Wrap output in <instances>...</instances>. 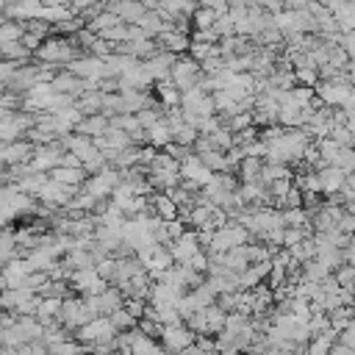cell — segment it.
I'll return each mask as SVG.
<instances>
[{
	"label": "cell",
	"mask_w": 355,
	"mask_h": 355,
	"mask_svg": "<svg viewBox=\"0 0 355 355\" xmlns=\"http://www.w3.org/2000/svg\"><path fill=\"white\" fill-rule=\"evenodd\" d=\"M169 78L175 80V86H178L180 92H189V89H194V86H200V80L205 78V72H202V64H200L194 55L180 53L178 61H175V67H172V75H169Z\"/></svg>",
	"instance_id": "1"
},
{
	"label": "cell",
	"mask_w": 355,
	"mask_h": 355,
	"mask_svg": "<svg viewBox=\"0 0 355 355\" xmlns=\"http://www.w3.org/2000/svg\"><path fill=\"white\" fill-rule=\"evenodd\" d=\"M119 336V330H116V324L111 322V316H97V319H92L89 324H83V327H78L75 330V338L89 349L92 344H105V341H114Z\"/></svg>",
	"instance_id": "2"
},
{
	"label": "cell",
	"mask_w": 355,
	"mask_h": 355,
	"mask_svg": "<svg viewBox=\"0 0 355 355\" xmlns=\"http://www.w3.org/2000/svg\"><path fill=\"white\" fill-rule=\"evenodd\" d=\"M194 341H197V333L186 322H180V324H164L161 344L166 347V352H180V349H186Z\"/></svg>",
	"instance_id": "3"
},
{
	"label": "cell",
	"mask_w": 355,
	"mask_h": 355,
	"mask_svg": "<svg viewBox=\"0 0 355 355\" xmlns=\"http://www.w3.org/2000/svg\"><path fill=\"white\" fill-rule=\"evenodd\" d=\"M36 155V144L31 139H17V141H8L3 144L0 150V158H3V166H19V164H31Z\"/></svg>",
	"instance_id": "4"
},
{
	"label": "cell",
	"mask_w": 355,
	"mask_h": 355,
	"mask_svg": "<svg viewBox=\"0 0 355 355\" xmlns=\"http://www.w3.org/2000/svg\"><path fill=\"white\" fill-rule=\"evenodd\" d=\"M67 69L75 72V75L83 78V80H103V78H105V58H97V55H89V53H86V55L69 61Z\"/></svg>",
	"instance_id": "5"
},
{
	"label": "cell",
	"mask_w": 355,
	"mask_h": 355,
	"mask_svg": "<svg viewBox=\"0 0 355 355\" xmlns=\"http://www.w3.org/2000/svg\"><path fill=\"white\" fill-rule=\"evenodd\" d=\"M72 288L78 291V294H103L111 283H105L103 277H100V272H97V266H92V269H75V275H72Z\"/></svg>",
	"instance_id": "6"
},
{
	"label": "cell",
	"mask_w": 355,
	"mask_h": 355,
	"mask_svg": "<svg viewBox=\"0 0 355 355\" xmlns=\"http://www.w3.org/2000/svg\"><path fill=\"white\" fill-rule=\"evenodd\" d=\"M180 178H183V180H194L200 189H205V186L214 180V172L202 164V158H200L197 153H191L189 158L180 161Z\"/></svg>",
	"instance_id": "7"
},
{
	"label": "cell",
	"mask_w": 355,
	"mask_h": 355,
	"mask_svg": "<svg viewBox=\"0 0 355 355\" xmlns=\"http://www.w3.org/2000/svg\"><path fill=\"white\" fill-rule=\"evenodd\" d=\"M316 94L322 97L324 105H344L352 94V86L349 83H338V80H319L316 83Z\"/></svg>",
	"instance_id": "8"
},
{
	"label": "cell",
	"mask_w": 355,
	"mask_h": 355,
	"mask_svg": "<svg viewBox=\"0 0 355 355\" xmlns=\"http://www.w3.org/2000/svg\"><path fill=\"white\" fill-rule=\"evenodd\" d=\"M200 239H197V230H186L183 236H178L172 244H169V250H172V258H175V263H189L197 252H200Z\"/></svg>",
	"instance_id": "9"
},
{
	"label": "cell",
	"mask_w": 355,
	"mask_h": 355,
	"mask_svg": "<svg viewBox=\"0 0 355 355\" xmlns=\"http://www.w3.org/2000/svg\"><path fill=\"white\" fill-rule=\"evenodd\" d=\"M103 6L108 11H114L122 22H139L150 8L141 0H103Z\"/></svg>",
	"instance_id": "10"
},
{
	"label": "cell",
	"mask_w": 355,
	"mask_h": 355,
	"mask_svg": "<svg viewBox=\"0 0 355 355\" xmlns=\"http://www.w3.org/2000/svg\"><path fill=\"white\" fill-rule=\"evenodd\" d=\"M319 183H322V194H338L341 189H344V183H347V172L341 169V166H336V164H330V166H322L319 169Z\"/></svg>",
	"instance_id": "11"
},
{
	"label": "cell",
	"mask_w": 355,
	"mask_h": 355,
	"mask_svg": "<svg viewBox=\"0 0 355 355\" xmlns=\"http://www.w3.org/2000/svg\"><path fill=\"white\" fill-rule=\"evenodd\" d=\"M158 39V44H161V50H169V53H189V44H191V39L183 33V31H178L175 25L172 28H166L164 33H158L155 36Z\"/></svg>",
	"instance_id": "12"
},
{
	"label": "cell",
	"mask_w": 355,
	"mask_h": 355,
	"mask_svg": "<svg viewBox=\"0 0 355 355\" xmlns=\"http://www.w3.org/2000/svg\"><path fill=\"white\" fill-rule=\"evenodd\" d=\"M150 208H153V214H158L161 219H178L180 216V205L166 194V191H155V194H150Z\"/></svg>",
	"instance_id": "13"
},
{
	"label": "cell",
	"mask_w": 355,
	"mask_h": 355,
	"mask_svg": "<svg viewBox=\"0 0 355 355\" xmlns=\"http://www.w3.org/2000/svg\"><path fill=\"white\" fill-rule=\"evenodd\" d=\"M125 302H128V297L122 294L119 286H108L103 294H97V305H100V313L103 316H111L114 311L125 308Z\"/></svg>",
	"instance_id": "14"
},
{
	"label": "cell",
	"mask_w": 355,
	"mask_h": 355,
	"mask_svg": "<svg viewBox=\"0 0 355 355\" xmlns=\"http://www.w3.org/2000/svg\"><path fill=\"white\" fill-rule=\"evenodd\" d=\"M50 178L58 183H67V186H83L89 180V172L83 166H55L50 172Z\"/></svg>",
	"instance_id": "15"
},
{
	"label": "cell",
	"mask_w": 355,
	"mask_h": 355,
	"mask_svg": "<svg viewBox=\"0 0 355 355\" xmlns=\"http://www.w3.org/2000/svg\"><path fill=\"white\" fill-rule=\"evenodd\" d=\"M108 128H111V119H108L105 114H89V116H83V122L78 125V133H86V136L97 139V136H105Z\"/></svg>",
	"instance_id": "16"
},
{
	"label": "cell",
	"mask_w": 355,
	"mask_h": 355,
	"mask_svg": "<svg viewBox=\"0 0 355 355\" xmlns=\"http://www.w3.org/2000/svg\"><path fill=\"white\" fill-rule=\"evenodd\" d=\"M263 158L258 155H244V161L239 164V180L241 183H252V180H261V172H263Z\"/></svg>",
	"instance_id": "17"
},
{
	"label": "cell",
	"mask_w": 355,
	"mask_h": 355,
	"mask_svg": "<svg viewBox=\"0 0 355 355\" xmlns=\"http://www.w3.org/2000/svg\"><path fill=\"white\" fill-rule=\"evenodd\" d=\"M144 266H147V272L153 275V272H164V269H169V266H175V258H172V250L166 247V244H158L155 247V252L144 261Z\"/></svg>",
	"instance_id": "18"
},
{
	"label": "cell",
	"mask_w": 355,
	"mask_h": 355,
	"mask_svg": "<svg viewBox=\"0 0 355 355\" xmlns=\"http://www.w3.org/2000/svg\"><path fill=\"white\" fill-rule=\"evenodd\" d=\"M0 53H3V58H8V61H22V64L36 61V55H33L22 42H0Z\"/></svg>",
	"instance_id": "19"
},
{
	"label": "cell",
	"mask_w": 355,
	"mask_h": 355,
	"mask_svg": "<svg viewBox=\"0 0 355 355\" xmlns=\"http://www.w3.org/2000/svg\"><path fill=\"white\" fill-rule=\"evenodd\" d=\"M155 92H158V97H161V103H164L166 108H172V105H180V97H183V92L175 86V80H172V78H166V80H158V83H155Z\"/></svg>",
	"instance_id": "20"
},
{
	"label": "cell",
	"mask_w": 355,
	"mask_h": 355,
	"mask_svg": "<svg viewBox=\"0 0 355 355\" xmlns=\"http://www.w3.org/2000/svg\"><path fill=\"white\" fill-rule=\"evenodd\" d=\"M103 100H105V92L92 89V92H86V94L78 97V108H80L86 116H89V114H103Z\"/></svg>",
	"instance_id": "21"
},
{
	"label": "cell",
	"mask_w": 355,
	"mask_h": 355,
	"mask_svg": "<svg viewBox=\"0 0 355 355\" xmlns=\"http://www.w3.org/2000/svg\"><path fill=\"white\" fill-rule=\"evenodd\" d=\"M150 144L153 147H169L172 141H175V133H172V125L166 122V119H161L158 125H153L150 130Z\"/></svg>",
	"instance_id": "22"
},
{
	"label": "cell",
	"mask_w": 355,
	"mask_h": 355,
	"mask_svg": "<svg viewBox=\"0 0 355 355\" xmlns=\"http://www.w3.org/2000/svg\"><path fill=\"white\" fill-rule=\"evenodd\" d=\"M25 33H28L25 19H6L0 28V42H22Z\"/></svg>",
	"instance_id": "23"
},
{
	"label": "cell",
	"mask_w": 355,
	"mask_h": 355,
	"mask_svg": "<svg viewBox=\"0 0 355 355\" xmlns=\"http://www.w3.org/2000/svg\"><path fill=\"white\" fill-rule=\"evenodd\" d=\"M330 277V266H324L319 258H311L302 263V280H313V283H322Z\"/></svg>",
	"instance_id": "24"
},
{
	"label": "cell",
	"mask_w": 355,
	"mask_h": 355,
	"mask_svg": "<svg viewBox=\"0 0 355 355\" xmlns=\"http://www.w3.org/2000/svg\"><path fill=\"white\" fill-rule=\"evenodd\" d=\"M316 252H319V241H316V236H308V239H302L297 247H291V255H294V261H300V263L316 258Z\"/></svg>",
	"instance_id": "25"
},
{
	"label": "cell",
	"mask_w": 355,
	"mask_h": 355,
	"mask_svg": "<svg viewBox=\"0 0 355 355\" xmlns=\"http://www.w3.org/2000/svg\"><path fill=\"white\" fill-rule=\"evenodd\" d=\"M316 147H319V155H322V161H324V164H338V155H341V144H338L333 136H324V139H319V141H316Z\"/></svg>",
	"instance_id": "26"
},
{
	"label": "cell",
	"mask_w": 355,
	"mask_h": 355,
	"mask_svg": "<svg viewBox=\"0 0 355 355\" xmlns=\"http://www.w3.org/2000/svg\"><path fill=\"white\" fill-rule=\"evenodd\" d=\"M216 11L214 8H205V6H200L194 14H191V25H194V31H208V28H214V22H216Z\"/></svg>",
	"instance_id": "27"
},
{
	"label": "cell",
	"mask_w": 355,
	"mask_h": 355,
	"mask_svg": "<svg viewBox=\"0 0 355 355\" xmlns=\"http://www.w3.org/2000/svg\"><path fill=\"white\" fill-rule=\"evenodd\" d=\"M111 125H114V128L128 130L130 136H136V133H141V130H144V128H141V122H139V114H116V116H111Z\"/></svg>",
	"instance_id": "28"
},
{
	"label": "cell",
	"mask_w": 355,
	"mask_h": 355,
	"mask_svg": "<svg viewBox=\"0 0 355 355\" xmlns=\"http://www.w3.org/2000/svg\"><path fill=\"white\" fill-rule=\"evenodd\" d=\"M200 158H202V164H205L211 172H227V155H225L222 150H208V153H202Z\"/></svg>",
	"instance_id": "29"
},
{
	"label": "cell",
	"mask_w": 355,
	"mask_h": 355,
	"mask_svg": "<svg viewBox=\"0 0 355 355\" xmlns=\"http://www.w3.org/2000/svg\"><path fill=\"white\" fill-rule=\"evenodd\" d=\"M97 272H100V277L105 280V283H116V272H119V261H116V255H108V258H103L100 263H97Z\"/></svg>",
	"instance_id": "30"
},
{
	"label": "cell",
	"mask_w": 355,
	"mask_h": 355,
	"mask_svg": "<svg viewBox=\"0 0 355 355\" xmlns=\"http://www.w3.org/2000/svg\"><path fill=\"white\" fill-rule=\"evenodd\" d=\"M352 316H355V305H341V308L330 311V324L338 327V330H344L352 322Z\"/></svg>",
	"instance_id": "31"
},
{
	"label": "cell",
	"mask_w": 355,
	"mask_h": 355,
	"mask_svg": "<svg viewBox=\"0 0 355 355\" xmlns=\"http://www.w3.org/2000/svg\"><path fill=\"white\" fill-rule=\"evenodd\" d=\"M111 322H114V324H116V330L122 333V330H133L139 319H136V316L128 311V305H125V308H119V311H114V313H111Z\"/></svg>",
	"instance_id": "32"
},
{
	"label": "cell",
	"mask_w": 355,
	"mask_h": 355,
	"mask_svg": "<svg viewBox=\"0 0 355 355\" xmlns=\"http://www.w3.org/2000/svg\"><path fill=\"white\" fill-rule=\"evenodd\" d=\"M294 186H297V183H294V175H288V178H280V180L269 183V194H272V200H280V197H286Z\"/></svg>",
	"instance_id": "33"
},
{
	"label": "cell",
	"mask_w": 355,
	"mask_h": 355,
	"mask_svg": "<svg viewBox=\"0 0 355 355\" xmlns=\"http://www.w3.org/2000/svg\"><path fill=\"white\" fill-rule=\"evenodd\" d=\"M214 31L219 33V39H225V36H236V22H233V17H230V14H219L216 22H214Z\"/></svg>",
	"instance_id": "34"
},
{
	"label": "cell",
	"mask_w": 355,
	"mask_h": 355,
	"mask_svg": "<svg viewBox=\"0 0 355 355\" xmlns=\"http://www.w3.org/2000/svg\"><path fill=\"white\" fill-rule=\"evenodd\" d=\"M333 275H336V280H338L341 288H355V266H352V263L338 266Z\"/></svg>",
	"instance_id": "35"
},
{
	"label": "cell",
	"mask_w": 355,
	"mask_h": 355,
	"mask_svg": "<svg viewBox=\"0 0 355 355\" xmlns=\"http://www.w3.org/2000/svg\"><path fill=\"white\" fill-rule=\"evenodd\" d=\"M341 147H355V133L347 128V125H336L333 128V133H330Z\"/></svg>",
	"instance_id": "36"
},
{
	"label": "cell",
	"mask_w": 355,
	"mask_h": 355,
	"mask_svg": "<svg viewBox=\"0 0 355 355\" xmlns=\"http://www.w3.org/2000/svg\"><path fill=\"white\" fill-rule=\"evenodd\" d=\"M294 75H297V86H313L316 89V83L322 80L319 69H294Z\"/></svg>",
	"instance_id": "37"
},
{
	"label": "cell",
	"mask_w": 355,
	"mask_h": 355,
	"mask_svg": "<svg viewBox=\"0 0 355 355\" xmlns=\"http://www.w3.org/2000/svg\"><path fill=\"white\" fill-rule=\"evenodd\" d=\"M200 6L214 8L216 14H227V11H230V3H227V0H200Z\"/></svg>",
	"instance_id": "38"
},
{
	"label": "cell",
	"mask_w": 355,
	"mask_h": 355,
	"mask_svg": "<svg viewBox=\"0 0 355 355\" xmlns=\"http://www.w3.org/2000/svg\"><path fill=\"white\" fill-rule=\"evenodd\" d=\"M341 47L347 50L349 61L355 64V31H352V33H344V36H341Z\"/></svg>",
	"instance_id": "39"
},
{
	"label": "cell",
	"mask_w": 355,
	"mask_h": 355,
	"mask_svg": "<svg viewBox=\"0 0 355 355\" xmlns=\"http://www.w3.org/2000/svg\"><path fill=\"white\" fill-rule=\"evenodd\" d=\"M42 42H44V39H42V36H36V33H25V36H22V44H25L31 53H36V50L42 47Z\"/></svg>",
	"instance_id": "40"
},
{
	"label": "cell",
	"mask_w": 355,
	"mask_h": 355,
	"mask_svg": "<svg viewBox=\"0 0 355 355\" xmlns=\"http://www.w3.org/2000/svg\"><path fill=\"white\" fill-rule=\"evenodd\" d=\"M347 236H355V214H344V219H341V225H338Z\"/></svg>",
	"instance_id": "41"
},
{
	"label": "cell",
	"mask_w": 355,
	"mask_h": 355,
	"mask_svg": "<svg viewBox=\"0 0 355 355\" xmlns=\"http://www.w3.org/2000/svg\"><path fill=\"white\" fill-rule=\"evenodd\" d=\"M100 0H69V6L75 8V14H83L86 8H92V6H97Z\"/></svg>",
	"instance_id": "42"
},
{
	"label": "cell",
	"mask_w": 355,
	"mask_h": 355,
	"mask_svg": "<svg viewBox=\"0 0 355 355\" xmlns=\"http://www.w3.org/2000/svg\"><path fill=\"white\" fill-rule=\"evenodd\" d=\"M286 3V8H291V11H297V8H305L308 6V0H283Z\"/></svg>",
	"instance_id": "43"
},
{
	"label": "cell",
	"mask_w": 355,
	"mask_h": 355,
	"mask_svg": "<svg viewBox=\"0 0 355 355\" xmlns=\"http://www.w3.org/2000/svg\"><path fill=\"white\" fill-rule=\"evenodd\" d=\"M344 252H347V263H352V266H355V244H349Z\"/></svg>",
	"instance_id": "44"
},
{
	"label": "cell",
	"mask_w": 355,
	"mask_h": 355,
	"mask_svg": "<svg viewBox=\"0 0 355 355\" xmlns=\"http://www.w3.org/2000/svg\"><path fill=\"white\" fill-rule=\"evenodd\" d=\"M141 3H144V6L150 8V11H155V8H158V6L164 3V0H141Z\"/></svg>",
	"instance_id": "45"
},
{
	"label": "cell",
	"mask_w": 355,
	"mask_h": 355,
	"mask_svg": "<svg viewBox=\"0 0 355 355\" xmlns=\"http://www.w3.org/2000/svg\"><path fill=\"white\" fill-rule=\"evenodd\" d=\"M258 355H283V352H280L277 347H266V349H263V352H258Z\"/></svg>",
	"instance_id": "46"
},
{
	"label": "cell",
	"mask_w": 355,
	"mask_h": 355,
	"mask_svg": "<svg viewBox=\"0 0 355 355\" xmlns=\"http://www.w3.org/2000/svg\"><path fill=\"white\" fill-rule=\"evenodd\" d=\"M166 355H178V352H166Z\"/></svg>",
	"instance_id": "47"
},
{
	"label": "cell",
	"mask_w": 355,
	"mask_h": 355,
	"mask_svg": "<svg viewBox=\"0 0 355 355\" xmlns=\"http://www.w3.org/2000/svg\"><path fill=\"white\" fill-rule=\"evenodd\" d=\"M352 291H355V288H352Z\"/></svg>",
	"instance_id": "48"
}]
</instances>
